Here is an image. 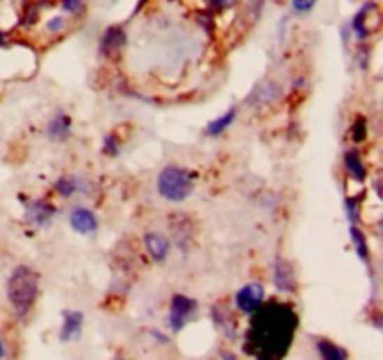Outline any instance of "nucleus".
Instances as JSON below:
<instances>
[{"label":"nucleus","instance_id":"obj_1","mask_svg":"<svg viewBox=\"0 0 383 360\" xmlns=\"http://www.w3.org/2000/svg\"><path fill=\"white\" fill-rule=\"evenodd\" d=\"M298 329V317L288 304L268 303L252 314L247 332V347L258 360H280L290 349Z\"/></svg>","mask_w":383,"mask_h":360},{"label":"nucleus","instance_id":"obj_2","mask_svg":"<svg viewBox=\"0 0 383 360\" xmlns=\"http://www.w3.org/2000/svg\"><path fill=\"white\" fill-rule=\"evenodd\" d=\"M40 295V273L29 265H17L6 282V297L19 317H24Z\"/></svg>","mask_w":383,"mask_h":360},{"label":"nucleus","instance_id":"obj_3","mask_svg":"<svg viewBox=\"0 0 383 360\" xmlns=\"http://www.w3.org/2000/svg\"><path fill=\"white\" fill-rule=\"evenodd\" d=\"M195 190V174L182 166H165L157 176V193L172 204L185 202Z\"/></svg>","mask_w":383,"mask_h":360},{"label":"nucleus","instance_id":"obj_4","mask_svg":"<svg viewBox=\"0 0 383 360\" xmlns=\"http://www.w3.org/2000/svg\"><path fill=\"white\" fill-rule=\"evenodd\" d=\"M198 303L193 297L176 293L171 299V312H168V327L174 332H180L183 327L187 325V321L196 314Z\"/></svg>","mask_w":383,"mask_h":360},{"label":"nucleus","instance_id":"obj_5","mask_svg":"<svg viewBox=\"0 0 383 360\" xmlns=\"http://www.w3.org/2000/svg\"><path fill=\"white\" fill-rule=\"evenodd\" d=\"M236 306L243 314H254L266 301V290L258 282H249L236 293Z\"/></svg>","mask_w":383,"mask_h":360},{"label":"nucleus","instance_id":"obj_6","mask_svg":"<svg viewBox=\"0 0 383 360\" xmlns=\"http://www.w3.org/2000/svg\"><path fill=\"white\" fill-rule=\"evenodd\" d=\"M273 284L280 293H294L298 290L296 269L284 257H277L273 263Z\"/></svg>","mask_w":383,"mask_h":360},{"label":"nucleus","instance_id":"obj_7","mask_svg":"<svg viewBox=\"0 0 383 360\" xmlns=\"http://www.w3.org/2000/svg\"><path fill=\"white\" fill-rule=\"evenodd\" d=\"M55 215H57V207L52 206L51 202L32 200L27 202V206H24V218L38 228L47 226Z\"/></svg>","mask_w":383,"mask_h":360},{"label":"nucleus","instance_id":"obj_8","mask_svg":"<svg viewBox=\"0 0 383 360\" xmlns=\"http://www.w3.org/2000/svg\"><path fill=\"white\" fill-rule=\"evenodd\" d=\"M69 226L79 235H92L98 232L99 220L96 213L88 207H75L69 215Z\"/></svg>","mask_w":383,"mask_h":360},{"label":"nucleus","instance_id":"obj_9","mask_svg":"<svg viewBox=\"0 0 383 360\" xmlns=\"http://www.w3.org/2000/svg\"><path fill=\"white\" fill-rule=\"evenodd\" d=\"M126 30L122 29V27H109V29L105 30L101 41H99V52H101L105 58H113L126 47Z\"/></svg>","mask_w":383,"mask_h":360},{"label":"nucleus","instance_id":"obj_10","mask_svg":"<svg viewBox=\"0 0 383 360\" xmlns=\"http://www.w3.org/2000/svg\"><path fill=\"white\" fill-rule=\"evenodd\" d=\"M62 329H60V342H73L79 340L82 327H85V314L79 310H66L64 312Z\"/></svg>","mask_w":383,"mask_h":360},{"label":"nucleus","instance_id":"obj_11","mask_svg":"<svg viewBox=\"0 0 383 360\" xmlns=\"http://www.w3.org/2000/svg\"><path fill=\"white\" fill-rule=\"evenodd\" d=\"M144 246H146V252L155 263L165 262L168 257V252H171L168 239L163 234H157V232H150V234L144 235Z\"/></svg>","mask_w":383,"mask_h":360},{"label":"nucleus","instance_id":"obj_12","mask_svg":"<svg viewBox=\"0 0 383 360\" xmlns=\"http://www.w3.org/2000/svg\"><path fill=\"white\" fill-rule=\"evenodd\" d=\"M47 137L52 140H66L71 135V116L64 110H57L47 123Z\"/></svg>","mask_w":383,"mask_h":360},{"label":"nucleus","instance_id":"obj_13","mask_svg":"<svg viewBox=\"0 0 383 360\" xmlns=\"http://www.w3.org/2000/svg\"><path fill=\"white\" fill-rule=\"evenodd\" d=\"M280 93H282V90H280V86L277 84V82L266 80V82L258 84L256 88L252 90L249 101H251L252 105H268L277 101V99L280 98Z\"/></svg>","mask_w":383,"mask_h":360},{"label":"nucleus","instance_id":"obj_14","mask_svg":"<svg viewBox=\"0 0 383 360\" xmlns=\"http://www.w3.org/2000/svg\"><path fill=\"white\" fill-rule=\"evenodd\" d=\"M344 166H346V170H348V174L354 179H357V181H365L366 179V166L365 163H363V159H361V155L357 149H348L346 153H344Z\"/></svg>","mask_w":383,"mask_h":360},{"label":"nucleus","instance_id":"obj_15","mask_svg":"<svg viewBox=\"0 0 383 360\" xmlns=\"http://www.w3.org/2000/svg\"><path fill=\"white\" fill-rule=\"evenodd\" d=\"M376 8L374 2H368L365 6L361 8L359 12L355 13L354 19H352V30L355 32V36L359 38V40H366L368 36H370V29H368V15L370 12Z\"/></svg>","mask_w":383,"mask_h":360},{"label":"nucleus","instance_id":"obj_16","mask_svg":"<svg viewBox=\"0 0 383 360\" xmlns=\"http://www.w3.org/2000/svg\"><path fill=\"white\" fill-rule=\"evenodd\" d=\"M316 351L320 354L321 360H348V351L337 343H333L331 340H327V338H320L318 342H316Z\"/></svg>","mask_w":383,"mask_h":360},{"label":"nucleus","instance_id":"obj_17","mask_svg":"<svg viewBox=\"0 0 383 360\" xmlns=\"http://www.w3.org/2000/svg\"><path fill=\"white\" fill-rule=\"evenodd\" d=\"M349 239H352L355 254L359 256L361 262H370V248H368V239H366L365 232L357 226H349Z\"/></svg>","mask_w":383,"mask_h":360},{"label":"nucleus","instance_id":"obj_18","mask_svg":"<svg viewBox=\"0 0 383 360\" xmlns=\"http://www.w3.org/2000/svg\"><path fill=\"white\" fill-rule=\"evenodd\" d=\"M236 118H238V110L236 109L226 110L223 116H219V118H215V120H212L210 123H208L206 135L208 137H219V135H223V133L226 131L232 123H234Z\"/></svg>","mask_w":383,"mask_h":360},{"label":"nucleus","instance_id":"obj_19","mask_svg":"<svg viewBox=\"0 0 383 360\" xmlns=\"http://www.w3.org/2000/svg\"><path fill=\"white\" fill-rule=\"evenodd\" d=\"M82 187H85L82 179H79V177L75 176H60L57 181H55V190H57L60 196H64V198L73 196L75 193H79Z\"/></svg>","mask_w":383,"mask_h":360},{"label":"nucleus","instance_id":"obj_20","mask_svg":"<svg viewBox=\"0 0 383 360\" xmlns=\"http://www.w3.org/2000/svg\"><path fill=\"white\" fill-rule=\"evenodd\" d=\"M122 149V142L120 138L116 137L115 133H110V135H107L103 140V153L109 155V157H116V155L120 153Z\"/></svg>","mask_w":383,"mask_h":360},{"label":"nucleus","instance_id":"obj_21","mask_svg":"<svg viewBox=\"0 0 383 360\" xmlns=\"http://www.w3.org/2000/svg\"><path fill=\"white\" fill-rule=\"evenodd\" d=\"M344 209H346V215H348V220L352 223V226H357V220H359V202L355 200V198H346Z\"/></svg>","mask_w":383,"mask_h":360},{"label":"nucleus","instance_id":"obj_22","mask_svg":"<svg viewBox=\"0 0 383 360\" xmlns=\"http://www.w3.org/2000/svg\"><path fill=\"white\" fill-rule=\"evenodd\" d=\"M366 131H368V126H366L365 118H357L352 126V138L355 142H363L366 138Z\"/></svg>","mask_w":383,"mask_h":360},{"label":"nucleus","instance_id":"obj_23","mask_svg":"<svg viewBox=\"0 0 383 360\" xmlns=\"http://www.w3.org/2000/svg\"><path fill=\"white\" fill-rule=\"evenodd\" d=\"M316 6V0H292V8L296 13H309Z\"/></svg>","mask_w":383,"mask_h":360},{"label":"nucleus","instance_id":"obj_24","mask_svg":"<svg viewBox=\"0 0 383 360\" xmlns=\"http://www.w3.org/2000/svg\"><path fill=\"white\" fill-rule=\"evenodd\" d=\"M82 8V0H62V10L68 13H79Z\"/></svg>","mask_w":383,"mask_h":360},{"label":"nucleus","instance_id":"obj_25","mask_svg":"<svg viewBox=\"0 0 383 360\" xmlns=\"http://www.w3.org/2000/svg\"><path fill=\"white\" fill-rule=\"evenodd\" d=\"M64 24H66L64 17H60V15H58V17L51 19V21L47 23V30H49V32H60V30L64 29Z\"/></svg>","mask_w":383,"mask_h":360},{"label":"nucleus","instance_id":"obj_26","mask_svg":"<svg viewBox=\"0 0 383 360\" xmlns=\"http://www.w3.org/2000/svg\"><path fill=\"white\" fill-rule=\"evenodd\" d=\"M234 0H210V4H212L215 10H224V8H229Z\"/></svg>","mask_w":383,"mask_h":360},{"label":"nucleus","instance_id":"obj_27","mask_svg":"<svg viewBox=\"0 0 383 360\" xmlns=\"http://www.w3.org/2000/svg\"><path fill=\"white\" fill-rule=\"evenodd\" d=\"M6 357V347H4V343L0 340V359H4Z\"/></svg>","mask_w":383,"mask_h":360},{"label":"nucleus","instance_id":"obj_28","mask_svg":"<svg viewBox=\"0 0 383 360\" xmlns=\"http://www.w3.org/2000/svg\"><path fill=\"white\" fill-rule=\"evenodd\" d=\"M223 360H236V357L230 353H223Z\"/></svg>","mask_w":383,"mask_h":360},{"label":"nucleus","instance_id":"obj_29","mask_svg":"<svg viewBox=\"0 0 383 360\" xmlns=\"http://www.w3.org/2000/svg\"><path fill=\"white\" fill-rule=\"evenodd\" d=\"M6 43V36H4V32H0V45H4Z\"/></svg>","mask_w":383,"mask_h":360}]
</instances>
